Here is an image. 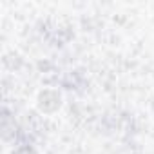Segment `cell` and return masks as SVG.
I'll list each match as a JSON object with an SVG mask.
<instances>
[{
	"instance_id": "1",
	"label": "cell",
	"mask_w": 154,
	"mask_h": 154,
	"mask_svg": "<svg viewBox=\"0 0 154 154\" xmlns=\"http://www.w3.org/2000/svg\"><path fill=\"white\" fill-rule=\"evenodd\" d=\"M58 107H60V94H58L56 91L47 89V91L40 93V96H38V109H40V111H44V112H53V111H56Z\"/></svg>"
},
{
	"instance_id": "2",
	"label": "cell",
	"mask_w": 154,
	"mask_h": 154,
	"mask_svg": "<svg viewBox=\"0 0 154 154\" xmlns=\"http://www.w3.org/2000/svg\"><path fill=\"white\" fill-rule=\"evenodd\" d=\"M24 149H26V154H36L31 147H24ZM13 154H18V152H13Z\"/></svg>"
}]
</instances>
